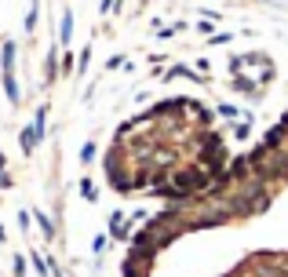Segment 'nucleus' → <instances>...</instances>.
<instances>
[{"mask_svg": "<svg viewBox=\"0 0 288 277\" xmlns=\"http://www.w3.org/2000/svg\"><path fill=\"white\" fill-rule=\"evenodd\" d=\"M234 88H241L248 99H259V95H263V91H259V84H255V81H248V77H234Z\"/></svg>", "mask_w": 288, "mask_h": 277, "instance_id": "obj_1", "label": "nucleus"}, {"mask_svg": "<svg viewBox=\"0 0 288 277\" xmlns=\"http://www.w3.org/2000/svg\"><path fill=\"white\" fill-rule=\"evenodd\" d=\"M37 143H40V131L29 124V128L22 131V150H26V153H33V146H37Z\"/></svg>", "mask_w": 288, "mask_h": 277, "instance_id": "obj_2", "label": "nucleus"}, {"mask_svg": "<svg viewBox=\"0 0 288 277\" xmlns=\"http://www.w3.org/2000/svg\"><path fill=\"white\" fill-rule=\"evenodd\" d=\"M69 33H73V15L66 11V15H62V33H58V37H62V40H69Z\"/></svg>", "mask_w": 288, "mask_h": 277, "instance_id": "obj_3", "label": "nucleus"}, {"mask_svg": "<svg viewBox=\"0 0 288 277\" xmlns=\"http://www.w3.org/2000/svg\"><path fill=\"white\" fill-rule=\"evenodd\" d=\"M37 223H40V230H44L48 237H55V226H51V219H48V215H40V212H37Z\"/></svg>", "mask_w": 288, "mask_h": 277, "instance_id": "obj_4", "label": "nucleus"}, {"mask_svg": "<svg viewBox=\"0 0 288 277\" xmlns=\"http://www.w3.org/2000/svg\"><path fill=\"white\" fill-rule=\"evenodd\" d=\"M219 113H223V117H237V106H230V102H219Z\"/></svg>", "mask_w": 288, "mask_h": 277, "instance_id": "obj_5", "label": "nucleus"}, {"mask_svg": "<svg viewBox=\"0 0 288 277\" xmlns=\"http://www.w3.org/2000/svg\"><path fill=\"white\" fill-rule=\"evenodd\" d=\"M92 157H95V143H88V146L81 150V161H92Z\"/></svg>", "mask_w": 288, "mask_h": 277, "instance_id": "obj_6", "label": "nucleus"}, {"mask_svg": "<svg viewBox=\"0 0 288 277\" xmlns=\"http://www.w3.org/2000/svg\"><path fill=\"white\" fill-rule=\"evenodd\" d=\"M248 131H252V124H237V128H234L237 138H248Z\"/></svg>", "mask_w": 288, "mask_h": 277, "instance_id": "obj_7", "label": "nucleus"}, {"mask_svg": "<svg viewBox=\"0 0 288 277\" xmlns=\"http://www.w3.org/2000/svg\"><path fill=\"white\" fill-rule=\"evenodd\" d=\"M0 175H4V153H0Z\"/></svg>", "mask_w": 288, "mask_h": 277, "instance_id": "obj_8", "label": "nucleus"}, {"mask_svg": "<svg viewBox=\"0 0 288 277\" xmlns=\"http://www.w3.org/2000/svg\"><path fill=\"white\" fill-rule=\"evenodd\" d=\"M0 241H4V230H0Z\"/></svg>", "mask_w": 288, "mask_h": 277, "instance_id": "obj_9", "label": "nucleus"}]
</instances>
